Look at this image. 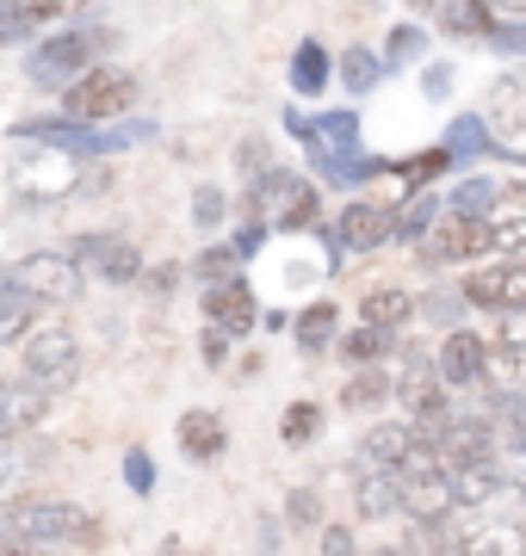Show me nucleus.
<instances>
[{
  "label": "nucleus",
  "mask_w": 526,
  "mask_h": 556,
  "mask_svg": "<svg viewBox=\"0 0 526 556\" xmlns=\"http://www.w3.org/2000/svg\"><path fill=\"white\" fill-rule=\"evenodd\" d=\"M496 13H514V20H526V0H489Z\"/></svg>",
  "instance_id": "obj_49"
},
{
  "label": "nucleus",
  "mask_w": 526,
  "mask_h": 556,
  "mask_svg": "<svg viewBox=\"0 0 526 556\" xmlns=\"http://www.w3.org/2000/svg\"><path fill=\"white\" fill-rule=\"evenodd\" d=\"M192 273H199V291H204V285H223V278H242V260L223 241V248H204V254L192 260Z\"/></svg>",
  "instance_id": "obj_37"
},
{
  "label": "nucleus",
  "mask_w": 526,
  "mask_h": 556,
  "mask_svg": "<svg viewBox=\"0 0 526 556\" xmlns=\"http://www.w3.org/2000/svg\"><path fill=\"white\" fill-rule=\"evenodd\" d=\"M13 273V285H20L25 298L38 303V309H62V303L82 298V266L68 260V248H38V254H25L20 266H7Z\"/></svg>",
  "instance_id": "obj_5"
},
{
  "label": "nucleus",
  "mask_w": 526,
  "mask_h": 556,
  "mask_svg": "<svg viewBox=\"0 0 526 556\" xmlns=\"http://www.w3.org/2000/svg\"><path fill=\"white\" fill-rule=\"evenodd\" d=\"M68 260L82 266V278H100V285H142L137 241L118 236V229H87V236H75L68 241Z\"/></svg>",
  "instance_id": "obj_6"
},
{
  "label": "nucleus",
  "mask_w": 526,
  "mask_h": 556,
  "mask_svg": "<svg viewBox=\"0 0 526 556\" xmlns=\"http://www.w3.org/2000/svg\"><path fill=\"white\" fill-rule=\"evenodd\" d=\"M452 87H459V68L452 62H422V100L427 105H440Z\"/></svg>",
  "instance_id": "obj_43"
},
{
  "label": "nucleus",
  "mask_w": 526,
  "mask_h": 556,
  "mask_svg": "<svg viewBox=\"0 0 526 556\" xmlns=\"http://www.w3.org/2000/svg\"><path fill=\"white\" fill-rule=\"evenodd\" d=\"M489 50H496V56H526V20H508V25H496V31H489Z\"/></svg>",
  "instance_id": "obj_44"
},
{
  "label": "nucleus",
  "mask_w": 526,
  "mask_h": 556,
  "mask_svg": "<svg viewBox=\"0 0 526 556\" xmlns=\"http://www.w3.org/2000/svg\"><path fill=\"white\" fill-rule=\"evenodd\" d=\"M38 321H43V309L13 285V273H0V346H20Z\"/></svg>",
  "instance_id": "obj_23"
},
{
  "label": "nucleus",
  "mask_w": 526,
  "mask_h": 556,
  "mask_svg": "<svg viewBox=\"0 0 526 556\" xmlns=\"http://www.w3.org/2000/svg\"><path fill=\"white\" fill-rule=\"evenodd\" d=\"M57 105H62L68 124H87V130L118 124V118H130V105H137V75L118 68V62H100V68H87L75 87H62Z\"/></svg>",
  "instance_id": "obj_3"
},
{
  "label": "nucleus",
  "mask_w": 526,
  "mask_h": 556,
  "mask_svg": "<svg viewBox=\"0 0 526 556\" xmlns=\"http://www.w3.org/2000/svg\"><path fill=\"white\" fill-rule=\"evenodd\" d=\"M0 556H62V551H43V544H13V538H0Z\"/></svg>",
  "instance_id": "obj_48"
},
{
  "label": "nucleus",
  "mask_w": 526,
  "mask_h": 556,
  "mask_svg": "<svg viewBox=\"0 0 526 556\" xmlns=\"http://www.w3.org/2000/svg\"><path fill=\"white\" fill-rule=\"evenodd\" d=\"M316 149L353 155L360 149V112H316Z\"/></svg>",
  "instance_id": "obj_32"
},
{
  "label": "nucleus",
  "mask_w": 526,
  "mask_h": 556,
  "mask_svg": "<svg viewBox=\"0 0 526 556\" xmlns=\"http://www.w3.org/2000/svg\"><path fill=\"white\" fill-rule=\"evenodd\" d=\"M291 340H298V353H328V346L341 340V309L328 298L304 303V309L291 316Z\"/></svg>",
  "instance_id": "obj_22"
},
{
  "label": "nucleus",
  "mask_w": 526,
  "mask_h": 556,
  "mask_svg": "<svg viewBox=\"0 0 526 556\" xmlns=\"http://www.w3.org/2000/svg\"><path fill=\"white\" fill-rule=\"evenodd\" d=\"M204 358H211V371H223V358H229V334H217V328H204Z\"/></svg>",
  "instance_id": "obj_47"
},
{
  "label": "nucleus",
  "mask_w": 526,
  "mask_h": 556,
  "mask_svg": "<svg viewBox=\"0 0 526 556\" xmlns=\"http://www.w3.org/2000/svg\"><path fill=\"white\" fill-rule=\"evenodd\" d=\"M236 167H242V186H261L266 174H279V161H273L266 137H242V149H236Z\"/></svg>",
  "instance_id": "obj_38"
},
{
  "label": "nucleus",
  "mask_w": 526,
  "mask_h": 556,
  "mask_svg": "<svg viewBox=\"0 0 526 556\" xmlns=\"http://www.w3.org/2000/svg\"><path fill=\"white\" fill-rule=\"evenodd\" d=\"M335 75H341V87L347 93H353V100H360V93H372V87H385V56H378V50H365V43H353V50H347L341 56V68H335Z\"/></svg>",
  "instance_id": "obj_29"
},
{
  "label": "nucleus",
  "mask_w": 526,
  "mask_h": 556,
  "mask_svg": "<svg viewBox=\"0 0 526 556\" xmlns=\"http://www.w3.org/2000/svg\"><path fill=\"white\" fill-rule=\"evenodd\" d=\"M285 130L304 142V149H316V112H298V100L285 105Z\"/></svg>",
  "instance_id": "obj_46"
},
{
  "label": "nucleus",
  "mask_w": 526,
  "mask_h": 556,
  "mask_svg": "<svg viewBox=\"0 0 526 556\" xmlns=\"http://www.w3.org/2000/svg\"><path fill=\"white\" fill-rule=\"evenodd\" d=\"M43 415H50V390H38L32 378H0V439H25L38 433Z\"/></svg>",
  "instance_id": "obj_14"
},
{
  "label": "nucleus",
  "mask_w": 526,
  "mask_h": 556,
  "mask_svg": "<svg viewBox=\"0 0 526 556\" xmlns=\"http://www.w3.org/2000/svg\"><path fill=\"white\" fill-rule=\"evenodd\" d=\"M0 273H7V266H0Z\"/></svg>",
  "instance_id": "obj_50"
},
{
  "label": "nucleus",
  "mask_w": 526,
  "mask_h": 556,
  "mask_svg": "<svg viewBox=\"0 0 526 556\" xmlns=\"http://www.w3.org/2000/svg\"><path fill=\"white\" fill-rule=\"evenodd\" d=\"M199 303H204V328H217V334H229V340H248L261 328V298H254L248 273L223 278V285H204Z\"/></svg>",
  "instance_id": "obj_10"
},
{
  "label": "nucleus",
  "mask_w": 526,
  "mask_h": 556,
  "mask_svg": "<svg viewBox=\"0 0 526 556\" xmlns=\"http://www.w3.org/2000/svg\"><path fill=\"white\" fill-rule=\"evenodd\" d=\"M496 204H502V179H484V174L459 179V186L446 192V211H452V217H489Z\"/></svg>",
  "instance_id": "obj_28"
},
{
  "label": "nucleus",
  "mask_w": 526,
  "mask_h": 556,
  "mask_svg": "<svg viewBox=\"0 0 526 556\" xmlns=\"http://www.w3.org/2000/svg\"><path fill=\"white\" fill-rule=\"evenodd\" d=\"M162 124L155 118H118V124H100L93 130V155H118V149H137V142H155Z\"/></svg>",
  "instance_id": "obj_31"
},
{
  "label": "nucleus",
  "mask_w": 526,
  "mask_h": 556,
  "mask_svg": "<svg viewBox=\"0 0 526 556\" xmlns=\"http://www.w3.org/2000/svg\"><path fill=\"white\" fill-rule=\"evenodd\" d=\"M223 223H229L223 186H199V192H192V229H223Z\"/></svg>",
  "instance_id": "obj_40"
},
{
  "label": "nucleus",
  "mask_w": 526,
  "mask_h": 556,
  "mask_svg": "<svg viewBox=\"0 0 526 556\" xmlns=\"http://www.w3.org/2000/svg\"><path fill=\"white\" fill-rule=\"evenodd\" d=\"M484 118L496 137H514L526 142V68H508V75L489 80V93H484Z\"/></svg>",
  "instance_id": "obj_16"
},
{
  "label": "nucleus",
  "mask_w": 526,
  "mask_h": 556,
  "mask_svg": "<svg viewBox=\"0 0 526 556\" xmlns=\"http://www.w3.org/2000/svg\"><path fill=\"white\" fill-rule=\"evenodd\" d=\"M87 0H20V13H25V25L38 31V25H50V20H75Z\"/></svg>",
  "instance_id": "obj_42"
},
{
  "label": "nucleus",
  "mask_w": 526,
  "mask_h": 556,
  "mask_svg": "<svg viewBox=\"0 0 526 556\" xmlns=\"http://www.w3.org/2000/svg\"><path fill=\"white\" fill-rule=\"evenodd\" d=\"M174 439H180L186 464H217V457L229 452V427H223L217 408H186L180 427H174Z\"/></svg>",
  "instance_id": "obj_18"
},
{
  "label": "nucleus",
  "mask_w": 526,
  "mask_h": 556,
  "mask_svg": "<svg viewBox=\"0 0 526 556\" xmlns=\"http://www.w3.org/2000/svg\"><path fill=\"white\" fill-rule=\"evenodd\" d=\"M422 20L446 25L452 38H489L496 31V7L489 0H409Z\"/></svg>",
  "instance_id": "obj_17"
},
{
  "label": "nucleus",
  "mask_w": 526,
  "mask_h": 556,
  "mask_svg": "<svg viewBox=\"0 0 526 556\" xmlns=\"http://www.w3.org/2000/svg\"><path fill=\"white\" fill-rule=\"evenodd\" d=\"M397 402V378H390V365H353L341 378V408L347 415H372V408H385Z\"/></svg>",
  "instance_id": "obj_19"
},
{
  "label": "nucleus",
  "mask_w": 526,
  "mask_h": 556,
  "mask_svg": "<svg viewBox=\"0 0 526 556\" xmlns=\"http://www.w3.org/2000/svg\"><path fill=\"white\" fill-rule=\"evenodd\" d=\"M465 309H471V303H465V291H459V285H434V291H422V298H415V316L434 321L440 334H446V328H465V321H459Z\"/></svg>",
  "instance_id": "obj_30"
},
{
  "label": "nucleus",
  "mask_w": 526,
  "mask_h": 556,
  "mask_svg": "<svg viewBox=\"0 0 526 556\" xmlns=\"http://www.w3.org/2000/svg\"><path fill=\"white\" fill-rule=\"evenodd\" d=\"M266 236H273V229H266V223H254V217H248L242 229L229 236V248H236V260H242V266H248V260H254V254H261V248H266Z\"/></svg>",
  "instance_id": "obj_45"
},
{
  "label": "nucleus",
  "mask_w": 526,
  "mask_h": 556,
  "mask_svg": "<svg viewBox=\"0 0 526 556\" xmlns=\"http://www.w3.org/2000/svg\"><path fill=\"white\" fill-rule=\"evenodd\" d=\"M328 229H335V241H341V254H372V248H385V241L397 236V204L347 199Z\"/></svg>",
  "instance_id": "obj_12"
},
{
  "label": "nucleus",
  "mask_w": 526,
  "mask_h": 556,
  "mask_svg": "<svg viewBox=\"0 0 526 556\" xmlns=\"http://www.w3.org/2000/svg\"><path fill=\"white\" fill-rule=\"evenodd\" d=\"M316 433H323V408H316V402H291L285 420H279V439L285 445H310Z\"/></svg>",
  "instance_id": "obj_36"
},
{
  "label": "nucleus",
  "mask_w": 526,
  "mask_h": 556,
  "mask_svg": "<svg viewBox=\"0 0 526 556\" xmlns=\"http://www.w3.org/2000/svg\"><path fill=\"white\" fill-rule=\"evenodd\" d=\"M452 551L459 556H526V526L496 507L452 514Z\"/></svg>",
  "instance_id": "obj_8"
},
{
  "label": "nucleus",
  "mask_w": 526,
  "mask_h": 556,
  "mask_svg": "<svg viewBox=\"0 0 526 556\" xmlns=\"http://www.w3.org/2000/svg\"><path fill=\"white\" fill-rule=\"evenodd\" d=\"M378 56H385V68H403V62H422L427 56V31L422 25H390V38H385V50H378Z\"/></svg>",
  "instance_id": "obj_34"
},
{
  "label": "nucleus",
  "mask_w": 526,
  "mask_h": 556,
  "mask_svg": "<svg viewBox=\"0 0 526 556\" xmlns=\"http://www.w3.org/2000/svg\"><path fill=\"white\" fill-rule=\"evenodd\" d=\"M360 321L365 328H385V334H403L409 321H415V291H403V285H372L360 298Z\"/></svg>",
  "instance_id": "obj_20"
},
{
  "label": "nucleus",
  "mask_w": 526,
  "mask_h": 556,
  "mask_svg": "<svg viewBox=\"0 0 526 556\" xmlns=\"http://www.w3.org/2000/svg\"><path fill=\"white\" fill-rule=\"evenodd\" d=\"M440 211H446V199L427 186V192H403L397 199V241H422L434 223H440Z\"/></svg>",
  "instance_id": "obj_27"
},
{
  "label": "nucleus",
  "mask_w": 526,
  "mask_h": 556,
  "mask_svg": "<svg viewBox=\"0 0 526 556\" xmlns=\"http://www.w3.org/2000/svg\"><path fill=\"white\" fill-rule=\"evenodd\" d=\"M353 507L360 519H403V477L397 470H378V477H353Z\"/></svg>",
  "instance_id": "obj_21"
},
{
  "label": "nucleus",
  "mask_w": 526,
  "mask_h": 556,
  "mask_svg": "<svg viewBox=\"0 0 526 556\" xmlns=\"http://www.w3.org/2000/svg\"><path fill=\"white\" fill-rule=\"evenodd\" d=\"M397 346H403V334H385V328H347L341 340H335V353L347 358V365H385V358H397Z\"/></svg>",
  "instance_id": "obj_25"
},
{
  "label": "nucleus",
  "mask_w": 526,
  "mask_h": 556,
  "mask_svg": "<svg viewBox=\"0 0 526 556\" xmlns=\"http://www.w3.org/2000/svg\"><path fill=\"white\" fill-rule=\"evenodd\" d=\"M32 470H38V464H32V452H25L20 439H0V507L25 495V482H32Z\"/></svg>",
  "instance_id": "obj_33"
},
{
  "label": "nucleus",
  "mask_w": 526,
  "mask_h": 556,
  "mask_svg": "<svg viewBox=\"0 0 526 556\" xmlns=\"http://www.w3.org/2000/svg\"><path fill=\"white\" fill-rule=\"evenodd\" d=\"M316 556H365V551H360V538H353L347 519H328L323 532H316Z\"/></svg>",
  "instance_id": "obj_41"
},
{
  "label": "nucleus",
  "mask_w": 526,
  "mask_h": 556,
  "mask_svg": "<svg viewBox=\"0 0 526 556\" xmlns=\"http://www.w3.org/2000/svg\"><path fill=\"white\" fill-rule=\"evenodd\" d=\"M285 526H291V532H323L328 526L323 495H316V489H291V495H285Z\"/></svg>",
  "instance_id": "obj_35"
},
{
  "label": "nucleus",
  "mask_w": 526,
  "mask_h": 556,
  "mask_svg": "<svg viewBox=\"0 0 526 556\" xmlns=\"http://www.w3.org/2000/svg\"><path fill=\"white\" fill-rule=\"evenodd\" d=\"M489 371V340L477 328H446L440 346H434V378L446 390H484Z\"/></svg>",
  "instance_id": "obj_11"
},
{
  "label": "nucleus",
  "mask_w": 526,
  "mask_h": 556,
  "mask_svg": "<svg viewBox=\"0 0 526 556\" xmlns=\"http://www.w3.org/2000/svg\"><path fill=\"white\" fill-rule=\"evenodd\" d=\"M75 186H82V167H75V155H62V149L13 161V192H25V199H62V192H75Z\"/></svg>",
  "instance_id": "obj_13"
},
{
  "label": "nucleus",
  "mask_w": 526,
  "mask_h": 556,
  "mask_svg": "<svg viewBox=\"0 0 526 556\" xmlns=\"http://www.w3.org/2000/svg\"><path fill=\"white\" fill-rule=\"evenodd\" d=\"M471 309H489V316H508V309H526V254H502L489 266H471L459 278Z\"/></svg>",
  "instance_id": "obj_9"
},
{
  "label": "nucleus",
  "mask_w": 526,
  "mask_h": 556,
  "mask_svg": "<svg viewBox=\"0 0 526 556\" xmlns=\"http://www.w3.org/2000/svg\"><path fill=\"white\" fill-rule=\"evenodd\" d=\"M0 538L13 544H43V551H93L105 538L100 514H87L82 501L57 495H20L0 507Z\"/></svg>",
  "instance_id": "obj_1"
},
{
  "label": "nucleus",
  "mask_w": 526,
  "mask_h": 556,
  "mask_svg": "<svg viewBox=\"0 0 526 556\" xmlns=\"http://www.w3.org/2000/svg\"><path fill=\"white\" fill-rule=\"evenodd\" d=\"M415 248H422V266H477V260L496 254V236H489L484 217H452V211H440V223Z\"/></svg>",
  "instance_id": "obj_7"
},
{
  "label": "nucleus",
  "mask_w": 526,
  "mask_h": 556,
  "mask_svg": "<svg viewBox=\"0 0 526 556\" xmlns=\"http://www.w3.org/2000/svg\"><path fill=\"white\" fill-rule=\"evenodd\" d=\"M155 482H162V470H155L149 445H130V452H124V489H130V495H155Z\"/></svg>",
  "instance_id": "obj_39"
},
{
  "label": "nucleus",
  "mask_w": 526,
  "mask_h": 556,
  "mask_svg": "<svg viewBox=\"0 0 526 556\" xmlns=\"http://www.w3.org/2000/svg\"><path fill=\"white\" fill-rule=\"evenodd\" d=\"M20 378H32L38 390H50V396L82 378V340H75V328H68V321L43 316L38 328L20 340Z\"/></svg>",
  "instance_id": "obj_4"
},
{
  "label": "nucleus",
  "mask_w": 526,
  "mask_h": 556,
  "mask_svg": "<svg viewBox=\"0 0 526 556\" xmlns=\"http://www.w3.org/2000/svg\"><path fill=\"white\" fill-rule=\"evenodd\" d=\"M409 445H415V427H409V420H378V427H365L360 445H353V477H378V470H397Z\"/></svg>",
  "instance_id": "obj_15"
},
{
  "label": "nucleus",
  "mask_w": 526,
  "mask_h": 556,
  "mask_svg": "<svg viewBox=\"0 0 526 556\" xmlns=\"http://www.w3.org/2000/svg\"><path fill=\"white\" fill-rule=\"evenodd\" d=\"M285 75H291V93L310 100V93H323L328 80H335V62H328V50L316 38H304L298 50H291V68H285Z\"/></svg>",
  "instance_id": "obj_24"
},
{
  "label": "nucleus",
  "mask_w": 526,
  "mask_h": 556,
  "mask_svg": "<svg viewBox=\"0 0 526 556\" xmlns=\"http://www.w3.org/2000/svg\"><path fill=\"white\" fill-rule=\"evenodd\" d=\"M440 174H452V155H446V142H434V149H422V155L409 161H390V179H397V192H427Z\"/></svg>",
  "instance_id": "obj_26"
},
{
  "label": "nucleus",
  "mask_w": 526,
  "mask_h": 556,
  "mask_svg": "<svg viewBox=\"0 0 526 556\" xmlns=\"http://www.w3.org/2000/svg\"><path fill=\"white\" fill-rule=\"evenodd\" d=\"M105 50H112V31L105 25H62V31H50V38H38L25 50V80L43 87V93H62L87 68H100Z\"/></svg>",
  "instance_id": "obj_2"
}]
</instances>
